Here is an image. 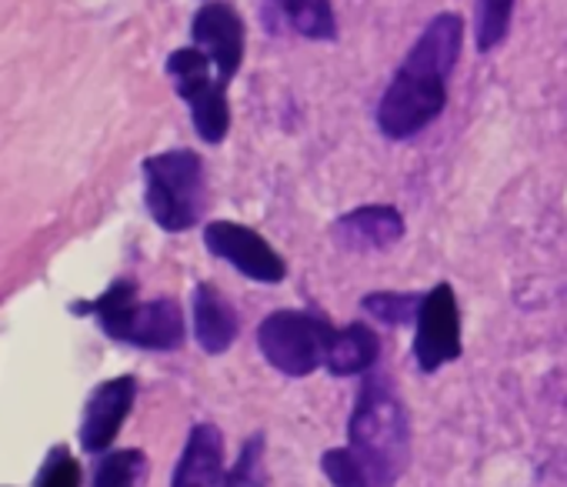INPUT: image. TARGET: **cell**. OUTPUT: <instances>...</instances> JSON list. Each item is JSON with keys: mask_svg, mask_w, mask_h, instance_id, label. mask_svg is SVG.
Here are the masks:
<instances>
[{"mask_svg": "<svg viewBox=\"0 0 567 487\" xmlns=\"http://www.w3.org/2000/svg\"><path fill=\"white\" fill-rule=\"evenodd\" d=\"M464 21L451 11L431 18L404 54L388 91L378 101V131L388 141H411L447 107L451 74L461 58Z\"/></svg>", "mask_w": 567, "mask_h": 487, "instance_id": "1", "label": "cell"}, {"mask_svg": "<svg viewBox=\"0 0 567 487\" xmlns=\"http://www.w3.org/2000/svg\"><path fill=\"white\" fill-rule=\"evenodd\" d=\"M348 447L374 477V487H394L408 467V407L394 384L381 374H368L351 421Z\"/></svg>", "mask_w": 567, "mask_h": 487, "instance_id": "2", "label": "cell"}, {"mask_svg": "<svg viewBox=\"0 0 567 487\" xmlns=\"http://www.w3.org/2000/svg\"><path fill=\"white\" fill-rule=\"evenodd\" d=\"M84 311H91L111 338L127 341L134 348L177 351L184 344V314H181V304L171 301V298H157V301L141 304L134 281L111 284Z\"/></svg>", "mask_w": 567, "mask_h": 487, "instance_id": "3", "label": "cell"}, {"mask_svg": "<svg viewBox=\"0 0 567 487\" xmlns=\"http://www.w3.org/2000/svg\"><path fill=\"white\" fill-rule=\"evenodd\" d=\"M147 210L151 217L177 234L200 220L204 210V160L194 151H164L144 160Z\"/></svg>", "mask_w": 567, "mask_h": 487, "instance_id": "4", "label": "cell"}, {"mask_svg": "<svg viewBox=\"0 0 567 487\" xmlns=\"http://www.w3.org/2000/svg\"><path fill=\"white\" fill-rule=\"evenodd\" d=\"M334 328L315 311H274L257 328V348L270 367L288 377H308L328 361Z\"/></svg>", "mask_w": 567, "mask_h": 487, "instance_id": "5", "label": "cell"}, {"mask_svg": "<svg viewBox=\"0 0 567 487\" xmlns=\"http://www.w3.org/2000/svg\"><path fill=\"white\" fill-rule=\"evenodd\" d=\"M167 74L190 107L194 131L204 144H220L230 131L227 81L217 74L210 58L200 48H177L167 58Z\"/></svg>", "mask_w": 567, "mask_h": 487, "instance_id": "6", "label": "cell"}, {"mask_svg": "<svg viewBox=\"0 0 567 487\" xmlns=\"http://www.w3.org/2000/svg\"><path fill=\"white\" fill-rule=\"evenodd\" d=\"M461 311L454 288L441 281L431 288L421 301L417 321H414V361L424 374L441 371L444 364L461 358Z\"/></svg>", "mask_w": 567, "mask_h": 487, "instance_id": "7", "label": "cell"}, {"mask_svg": "<svg viewBox=\"0 0 567 487\" xmlns=\"http://www.w3.org/2000/svg\"><path fill=\"white\" fill-rule=\"evenodd\" d=\"M204 244L207 251L220 261H227L234 271H240L244 278L257 281V284H280L284 278H288V265H284V258L270 248V244L237 224V220H214L204 227Z\"/></svg>", "mask_w": 567, "mask_h": 487, "instance_id": "8", "label": "cell"}, {"mask_svg": "<svg viewBox=\"0 0 567 487\" xmlns=\"http://www.w3.org/2000/svg\"><path fill=\"white\" fill-rule=\"evenodd\" d=\"M244 21L240 14L227 4V0H207V4L194 14L190 24V41L200 48L217 74L230 84L234 74L244 64Z\"/></svg>", "mask_w": 567, "mask_h": 487, "instance_id": "9", "label": "cell"}, {"mask_svg": "<svg viewBox=\"0 0 567 487\" xmlns=\"http://www.w3.org/2000/svg\"><path fill=\"white\" fill-rule=\"evenodd\" d=\"M134 397H137L134 377H114L91 394V401L84 407V421H81L84 450L97 454V450L111 447V441L117 437L121 424L127 421V414L134 407Z\"/></svg>", "mask_w": 567, "mask_h": 487, "instance_id": "10", "label": "cell"}, {"mask_svg": "<svg viewBox=\"0 0 567 487\" xmlns=\"http://www.w3.org/2000/svg\"><path fill=\"white\" fill-rule=\"evenodd\" d=\"M334 237L348 251H388L404 237V217L391 204H364L334 220Z\"/></svg>", "mask_w": 567, "mask_h": 487, "instance_id": "11", "label": "cell"}, {"mask_svg": "<svg viewBox=\"0 0 567 487\" xmlns=\"http://www.w3.org/2000/svg\"><path fill=\"white\" fill-rule=\"evenodd\" d=\"M224 484V437L214 424H197L174 467L171 487H220Z\"/></svg>", "mask_w": 567, "mask_h": 487, "instance_id": "12", "label": "cell"}, {"mask_svg": "<svg viewBox=\"0 0 567 487\" xmlns=\"http://www.w3.org/2000/svg\"><path fill=\"white\" fill-rule=\"evenodd\" d=\"M190 318H194V338L207 354H224L237 341V331H240L237 311L214 284L194 288Z\"/></svg>", "mask_w": 567, "mask_h": 487, "instance_id": "13", "label": "cell"}, {"mask_svg": "<svg viewBox=\"0 0 567 487\" xmlns=\"http://www.w3.org/2000/svg\"><path fill=\"white\" fill-rule=\"evenodd\" d=\"M381 358V341L368 324H348L341 331H334L331 348H328V361L324 367L334 377H354V374H368Z\"/></svg>", "mask_w": 567, "mask_h": 487, "instance_id": "14", "label": "cell"}, {"mask_svg": "<svg viewBox=\"0 0 567 487\" xmlns=\"http://www.w3.org/2000/svg\"><path fill=\"white\" fill-rule=\"evenodd\" d=\"M277 14L308 41H338V14L331 0H274Z\"/></svg>", "mask_w": 567, "mask_h": 487, "instance_id": "15", "label": "cell"}, {"mask_svg": "<svg viewBox=\"0 0 567 487\" xmlns=\"http://www.w3.org/2000/svg\"><path fill=\"white\" fill-rule=\"evenodd\" d=\"M514 21V0H477L474 4V44L481 54L504 44Z\"/></svg>", "mask_w": 567, "mask_h": 487, "instance_id": "16", "label": "cell"}, {"mask_svg": "<svg viewBox=\"0 0 567 487\" xmlns=\"http://www.w3.org/2000/svg\"><path fill=\"white\" fill-rule=\"evenodd\" d=\"M421 301H424V294H414V291H374L361 301V308L371 318H378L381 324L404 328V324L417 321Z\"/></svg>", "mask_w": 567, "mask_h": 487, "instance_id": "17", "label": "cell"}, {"mask_svg": "<svg viewBox=\"0 0 567 487\" xmlns=\"http://www.w3.org/2000/svg\"><path fill=\"white\" fill-rule=\"evenodd\" d=\"M147 477L144 450H114L94 470V487H141Z\"/></svg>", "mask_w": 567, "mask_h": 487, "instance_id": "18", "label": "cell"}, {"mask_svg": "<svg viewBox=\"0 0 567 487\" xmlns=\"http://www.w3.org/2000/svg\"><path fill=\"white\" fill-rule=\"evenodd\" d=\"M321 467L328 474V480L334 487H374V477L368 474V467L354 457L351 447H331L321 457Z\"/></svg>", "mask_w": 567, "mask_h": 487, "instance_id": "19", "label": "cell"}, {"mask_svg": "<svg viewBox=\"0 0 567 487\" xmlns=\"http://www.w3.org/2000/svg\"><path fill=\"white\" fill-rule=\"evenodd\" d=\"M78 484H81L78 460L64 447L51 450V457L44 460V470L38 477V487H78Z\"/></svg>", "mask_w": 567, "mask_h": 487, "instance_id": "20", "label": "cell"}, {"mask_svg": "<svg viewBox=\"0 0 567 487\" xmlns=\"http://www.w3.org/2000/svg\"><path fill=\"white\" fill-rule=\"evenodd\" d=\"M260 450H264V441H260V434H254V437L247 441V447L240 450V460H237V467L227 474V487H240V480H247V477L254 474V464H257Z\"/></svg>", "mask_w": 567, "mask_h": 487, "instance_id": "21", "label": "cell"}]
</instances>
